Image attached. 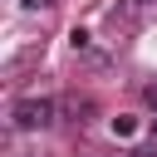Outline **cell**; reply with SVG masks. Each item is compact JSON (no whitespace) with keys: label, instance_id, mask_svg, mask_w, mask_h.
<instances>
[{"label":"cell","instance_id":"cell-3","mask_svg":"<svg viewBox=\"0 0 157 157\" xmlns=\"http://www.w3.org/2000/svg\"><path fill=\"white\" fill-rule=\"evenodd\" d=\"M25 5H29V10H49L54 0H25Z\"/></svg>","mask_w":157,"mask_h":157},{"label":"cell","instance_id":"cell-1","mask_svg":"<svg viewBox=\"0 0 157 157\" xmlns=\"http://www.w3.org/2000/svg\"><path fill=\"white\" fill-rule=\"evenodd\" d=\"M49 123H54V103L49 98H20L15 103V128L29 132V128H49Z\"/></svg>","mask_w":157,"mask_h":157},{"label":"cell","instance_id":"cell-2","mask_svg":"<svg viewBox=\"0 0 157 157\" xmlns=\"http://www.w3.org/2000/svg\"><path fill=\"white\" fill-rule=\"evenodd\" d=\"M113 132H118V137H132V132H137V118H113Z\"/></svg>","mask_w":157,"mask_h":157},{"label":"cell","instance_id":"cell-4","mask_svg":"<svg viewBox=\"0 0 157 157\" xmlns=\"http://www.w3.org/2000/svg\"><path fill=\"white\" fill-rule=\"evenodd\" d=\"M147 108H152V113H157V83H152V88H147Z\"/></svg>","mask_w":157,"mask_h":157},{"label":"cell","instance_id":"cell-5","mask_svg":"<svg viewBox=\"0 0 157 157\" xmlns=\"http://www.w3.org/2000/svg\"><path fill=\"white\" fill-rule=\"evenodd\" d=\"M152 142H157V123H152Z\"/></svg>","mask_w":157,"mask_h":157}]
</instances>
